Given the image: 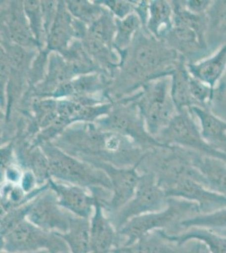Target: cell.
<instances>
[{"instance_id":"cell-2","label":"cell","mask_w":226,"mask_h":253,"mask_svg":"<svg viewBox=\"0 0 226 253\" xmlns=\"http://www.w3.org/2000/svg\"><path fill=\"white\" fill-rule=\"evenodd\" d=\"M43 152L48 159L49 171L52 180L93 190L106 189L112 192V185L103 170L69 156L57 148L47 145Z\"/></svg>"},{"instance_id":"cell-1","label":"cell","mask_w":226,"mask_h":253,"mask_svg":"<svg viewBox=\"0 0 226 253\" xmlns=\"http://www.w3.org/2000/svg\"><path fill=\"white\" fill-rule=\"evenodd\" d=\"M198 213L199 209L194 203L170 198L164 210L136 217L118 230L120 246L133 244L142 236L159 230L172 235L180 233L181 223Z\"/></svg>"},{"instance_id":"cell-17","label":"cell","mask_w":226,"mask_h":253,"mask_svg":"<svg viewBox=\"0 0 226 253\" xmlns=\"http://www.w3.org/2000/svg\"><path fill=\"white\" fill-rule=\"evenodd\" d=\"M171 81V95L178 112L198 107L192 97L190 88L191 75L186 68V61L181 58L172 73Z\"/></svg>"},{"instance_id":"cell-27","label":"cell","mask_w":226,"mask_h":253,"mask_svg":"<svg viewBox=\"0 0 226 253\" xmlns=\"http://www.w3.org/2000/svg\"><path fill=\"white\" fill-rule=\"evenodd\" d=\"M24 9L30 21L32 33L34 34L35 38L39 40L44 27L42 5L38 1H26L24 3Z\"/></svg>"},{"instance_id":"cell-31","label":"cell","mask_w":226,"mask_h":253,"mask_svg":"<svg viewBox=\"0 0 226 253\" xmlns=\"http://www.w3.org/2000/svg\"><path fill=\"white\" fill-rule=\"evenodd\" d=\"M192 253H209L205 247L201 243H198V242H195L193 245V252Z\"/></svg>"},{"instance_id":"cell-8","label":"cell","mask_w":226,"mask_h":253,"mask_svg":"<svg viewBox=\"0 0 226 253\" xmlns=\"http://www.w3.org/2000/svg\"><path fill=\"white\" fill-rule=\"evenodd\" d=\"M168 79H162L150 87L143 100V114L152 134H160L169 125L178 111L176 109Z\"/></svg>"},{"instance_id":"cell-29","label":"cell","mask_w":226,"mask_h":253,"mask_svg":"<svg viewBox=\"0 0 226 253\" xmlns=\"http://www.w3.org/2000/svg\"><path fill=\"white\" fill-rule=\"evenodd\" d=\"M184 6L188 11L196 15H205L212 6L211 0H188L182 1Z\"/></svg>"},{"instance_id":"cell-12","label":"cell","mask_w":226,"mask_h":253,"mask_svg":"<svg viewBox=\"0 0 226 253\" xmlns=\"http://www.w3.org/2000/svg\"><path fill=\"white\" fill-rule=\"evenodd\" d=\"M186 68L192 77L208 84L213 89L224 80L226 72V43L222 44L209 57L196 63H186Z\"/></svg>"},{"instance_id":"cell-30","label":"cell","mask_w":226,"mask_h":253,"mask_svg":"<svg viewBox=\"0 0 226 253\" xmlns=\"http://www.w3.org/2000/svg\"><path fill=\"white\" fill-rule=\"evenodd\" d=\"M109 6V8L114 12L116 15L121 19L126 17L130 15L129 12L131 10V4L128 2L123 1H107L105 2Z\"/></svg>"},{"instance_id":"cell-14","label":"cell","mask_w":226,"mask_h":253,"mask_svg":"<svg viewBox=\"0 0 226 253\" xmlns=\"http://www.w3.org/2000/svg\"><path fill=\"white\" fill-rule=\"evenodd\" d=\"M193 164L207 188L226 196V161L193 151Z\"/></svg>"},{"instance_id":"cell-19","label":"cell","mask_w":226,"mask_h":253,"mask_svg":"<svg viewBox=\"0 0 226 253\" xmlns=\"http://www.w3.org/2000/svg\"><path fill=\"white\" fill-rule=\"evenodd\" d=\"M58 235L65 242L69 253H90V219L74 216L69 230Z\"/></svg>"},{"instance_id":"cell-9","label":"cell","mask_w":226,"mask_h":253,"mask_svg":"<svg viewBox=\"0 0 226 253\" xmlns=\"http://www.w3.org/2000/svg\"><path fill=\"white\" fill-rule=\"evenodd\" d=\"M166 197L184 199L198 205L200 213L226 207V196L215 193L192 178L181 179L164 190Z\"/></svg>"},{"instance_id":"cell-5","label":"cell","mask_w":226,"mask_h":253,"mask_svg":"<svg viewBox=\"0 0 226 253\" xmlns=\"http://www.w3.org/2000/svg\"><path fill=\"white\" fill-rule=\"evenodd\" d=\"M164 145H176L203 155L214 156L226 161V154L214 150L201 134L200 127L189 109L178 112L169 125L159 134Z\"/></svg>"},{"instance_id":"cell-10","label":"cell","mask_w":226,"mask_h":253,"mask_svg":"<svg viewBox=\"0 0 226 253\" xmlns=\"http://www.w3.org/2000/svg\"><path fill=\"white\" fill-rule=\"evenodd\" d=\"M49 188L57 197V202L72 215L91 219L96 204V198L90 190L75 185L63 183L51 179L48 182Z\"/></svg>"},{"instance_id":"cell-24","label":"cell","mask_w":226,"mask_h":253,"mask_svg":"<svg viewBox=\"0 0 226 253\" xmlns=\"http://www.w3.org/2000/svg\"><path fill=\"white\" fill-rule=\"evenodd\" d=\"M117 34L115 43L118 48H125L130 43L133 34L139 26V19L137 15L130 14L122 20H116Z\"/></svg>"},{"instance_id":"cell-33","label":"cell","mask_w":226,"mask_h":253,"mask_svg":"<svg viewBox=\"0 0 226 253\" xmlns=\"http://www.w3.org/2000/svg\"><path fill=\"white\" fill-rule=\"evenodd\" d=\"M218 232H220V233L223 234V235H226V230H222V231H218Z\"/></svg>"},{"instance_id":"cell-21","label":"cell","mask_w":226,"mask_h":253,"mask_svg":"<svg viewBox=\"0 0 226 253\" xmlns=\"http://www.w3.org/2000/svg\"><path fill=\"white\" fill-rule=\"evenodd\" d=\"M206 15L208 18L207 42L209 49L212 51L226 34V0L214 1Z\"/></svg>"},{"instance_id":"cell-6","label":"cell","mask_w":226,"mask_h":253,"mask_svg":"<svg viewBox=\"0 0 226 253\" xmlns=\"http://www.w3.org/2000/svg\"><path fill=\"white\" fill-rule=\"evenodd\" d=\"M73 217L61 207L48 185L45 191L31 202L27 220L46 231L63 234L69 230Z\"/></svg>"},{"instance_id":"cell-11","label":"cell","mask_w":226,"mask_h":253,"mask_svg":"<svg viewBox=\"0 0 226 253\" xmlns=\"http://www.w3.org/2000/svg\"><path fill=\"white\" fill-rule=\"evenodd\" d=\"M94 197L96 204L90 219V253H112L120 246L118 231L104 210L100 199Z\"/></svg>"},{"instance_id":"cell-18","label":"cell","mask_w":226,"mask_h":253,"mask_svg":"<svg viewBox=\"0 0 226 253\" xmlns=\"http://www.w3.org/2000/svg\"><path fill=\"white\" fill-rule=\"evenodd\" d=\"M75 32V22L72 21L66 3H58L57 15L48 32L49 48L57 51L66 48L72 37L76 36Z\"/></svg>"},{"instance_id":"cell-32","label":"cell","mask_w":226,"mask_h":253,"mask_svg":"<svg viewBox=\"0 0 226 253\" xmlns=\"http://www.w3.org/2000/svg\"><path fill=\"white\" fill-rule=\"evenodd\" d=\"M1 253H11V252H6V251L1 250Z\"/></svg>"},{"instance_id":"cell-13","label":"cell","mask_w":226,"mask_h":253,"mask_svg":"<svg viewBox=\"0 0 226 253\" xmlns=\"http://www.w3.org/2000/svg\"><path fill=\"white\" fill-rule=\"evenodd\" d=\"M190 111L198 118L201 134L207 144L219 152L226 154V120L209 108L193 107Z\"/></svg>"},{"instance_id":"cell-34","label":"cell","mask_w":226,"mask_h":253,"mask_svg":"<svg viewBox=\"0 0 226 253\" xmlns=\"http://www.w3.org/2000/svg\"></svg>"},{"instance_id":"cell-28","label":"cell","mask_w":226,"mask_h":253,"mask_svg":"<svg viewBox=\"0 0 226 253\" xmlns=\"http://www.w3.org/2000/svg\"><path fill=\"white\" fill-rule=\"evenodd\" d=\"M13 15L9 26L10 38L21 46H27L32 43V33L29 31L28 27L17 15L14 14Z\"/></svg>"},{"instance_id":"cell-23","label":"cell","mask_w":226,"mask_h":253,"mask_svg":"<svg viewBox=\"0 0 226 253\" xmlns=\"http://www.w3.org/2000/svg\"><path fill=\"white\" fill-rule=\"evenodd\" d=\"M71 15H74L84 23L91 25L103 14L100 6L89 3L87 1H69L66 3Z\"/></svg>"},{"instance_id":"cell-16","label":"cell","mask_w":226,"mask_h":253,"mask_svg":"<svg viewBox=\"0 0 226 253\" xmlns=\"http://www.w3.org/2000/svg\"><path fill=\"white\" fill-rule=\"evenodd\" d=\"M163 234L170 242L179 246H185L189 242H198L203 245L209 253H226V236L215 230L194 227L176 235L166 231H163Z\"/></svg>"},{"instance_id":"cell-3","label":"cell","mask_w":226,"mask_h":253,"mask_svg":"<svg viewBox=\"0 0 226 253\" xmlns=\"http://www.w3.org/2000/svg\"><path fill=\"white\" fill-rule=\"evenodd\" d=\"M1 250L11 253H69L58 234L43 230L27 219L9 233L1 236Z\"/></svg>"},{"instance_id":"cell-4","label":"cell","mask_w":226,"mask_h":253,"mask_svg":"<svg viewBox=\"0 0 226 253\" xmlns=\"http://www.w3.org/2000/svg\"><path fill=\"white\" fill-rule=\"evenodd\" d=\"M168 199L158 185L155 175L152 173L144 172L141 175L132 199L109 218L118 231L136 217L164 210L167 206Z\"/></svg>"},{"instance_id":"cell-22","label":"cell","mask_w":226,"mask_h":253,"mask_svg":"<svg viewBox=\"0 0 226 253\" xmlns=\"http://www.w3.org/2000/svg\"><path fill=\"white\" fill-rule=\"evenodd\" d=\"M180 227L181 231L194 227L205 228L215 231L226 230V207L210 213H198L184 219L181 223Z\"/></svg>"},{"instance_id":"cell-20","label":"cell","mask_w":226,"mask_h":253,"mask_svg":"<svg viewBox=\"0 0 226 253\" xmlns=\"http://www.w3.org/2000/svg\"><path fill=\"white\" fill-rule=\"evenodd\" d=\"M149 28L158 38L168 36L174 26L172 3L166 1H153L149 6Z\"/></svg>"},{"instance_id":"cell-26","label":"cell","mask_w":226,"mask_h":253,"mask_svg":"<svg viewBox=\"0 0 226 253\" xmlns=\"http://www.w3.org/2000/svg\"><path fill=\"white\" fill-rule=\"evenodd\" d=\"M31 202L20 207L14 208L5 213H1V236L9 233L14 228L17 227L19 224L27 219Z\"/></svg>"},{"instance_id":"cell-15","label":"cell","mask_w":226,"mask_h":253,"mask_svg":"<svg viewBox=\"0 0 226 253\" xmlns=\"http://www.w3.org/2000/svg\"><path fill=\"white\" fill-rule=\"evenodd\" d=\"M185 246L170 242L164 236L163 231L159 230L142 236L133 244L119 246L112 253H192L193 247Z\"/></svg>"},{"instance_id":"cell-7","label":"cell","mask_w":226,"mask_h":253,"mask_svg":"<svg viewBox=\"0 0 226 253\" xmlns=\"http://www.w3.org/2000/svg\"><path fill=\"white\" fill-rule=\"evenodd\" d=\"M89 164L103 170L111 181L112 196L104 210L107 215H112L126 205L135 195L141 177L137 167H118L101 161H92Z\"/></svg>"},{"instance_id":"cell-25","label":"cell","mask_w":226,"mask_h":253,"mask_svg":"<svg viewBox=\"0 0 226 253\" xmlns=\"http://www.w3.org/2000/svg\"><path fill=\"white\" fill-rule=\"evenodd\" d=\"M117 25H115L108 14H102L100 18L90 25V37L99 41L100 42L108 45L112 39Z\"/></svg>"}]
</instances>
